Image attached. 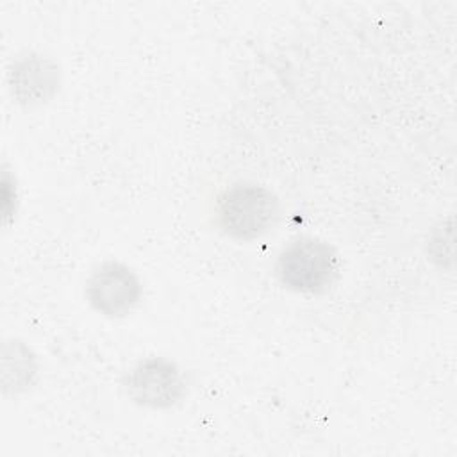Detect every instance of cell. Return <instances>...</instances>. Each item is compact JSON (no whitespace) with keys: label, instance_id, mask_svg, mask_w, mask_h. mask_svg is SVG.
<instances>
[{"label":"cell","instance_id":"obj_4","mask_svg":"<svg viewBox=\"0 0 457 457\" xmlns=\"http://www.w3.org/2000/svg\"><path fill=\"white\" fill-rule=\"evenodd\" d=\"M89 307L111 320L129 316L143 298V282L125 262L104 261L93 268L84 289Z\"/></svg>","mask_w":457,"mask_h":457},{"label":"cell","instance_id":"obj_1","mask_svg":"<svg viewBox=\"0 0 457 457\" xmlns=\"http://www.w3.org/2000/svg\"><path fill=\"white\" fill-rule=\"evenodd\" d=\"M278 218L280 202L277 195L257 182H234L216 198V225L236 241H253L268 234Z\"/></svg>","mask_w":457,"mask_h":457},{"label":"cell","instance_id":"obj_2","mask_svg":"<svg viewBox=\"0 0 457 457\" xmlns=\"http://www.w3.org/2000/svg\"><path fill=\"white\" fill-rule=\"evenodd\" d=\"M275 275L289 291L318 295L336 282L339 255L330 243L312 236H300L280 250Z\"/></svg>","mask_w":457,"mask_h":457},{"label":"cell","instance_id":"obj_3","mask_svg":"<svg viewBox=\"0 0 457 457\" xmlns=\"http://www.w3.org/2000/svg\"><path fill=\"white\" fill-rule=\"evenodd\" d=\"M123 389L136 405L146 409H171L187 395L182 370L159 355L137 361L125 375Z\"/></svg>","mask_w":457,"mask_h":457},{"label":"cell","instance_id":"obj_5","mask_svg":"<svg viewBox=\"0 0 457 457\" xmlns=\"http://www.w3.org/2000/svg\"><path fill=\"white\" fill-rule=\"evenodd\" d=\"M9 87L16 104L23 107L45 105L61 87V68L52 57L29 52L11 64Z\"/></svg>","mask_w":457,"mask_h":457}]
</instances>
